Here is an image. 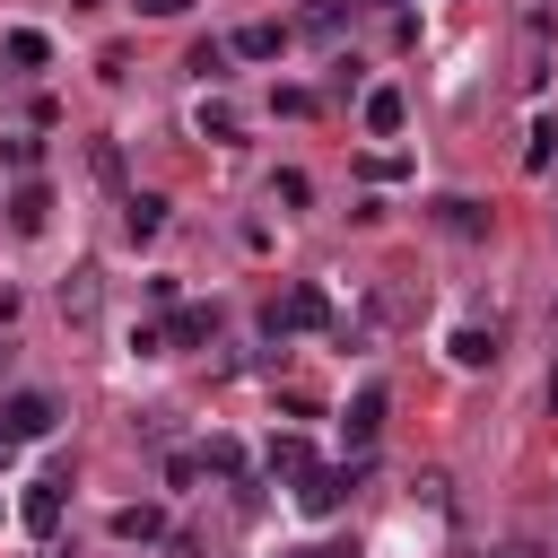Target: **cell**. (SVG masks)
<instances>
[{
  "instance_id": "obj_7",
  "label": "cell",
  "mask_w": 558,
  "mask_h": 558,
  "mask_svg": "<svg viewBox=\"0 0 558 558\" xmlns=\"http://www.w3.org/2000/svg\"><path fill=\"white\" fill-rule=\"evenodd\" d=\"M44 218H52V192H44V183H17V192H9V227H17V235H44Z\"/></svg>"
},
{
  "instance_id": "obj_1",
  "label": "cell",
  "mask_w": 558,
  "mask_h": 558,
  "mask_svg": "<svg viewBox=\"0 0 558 558\" xmlns=\"http://www.w3.org/2000/svg\"><path fill=\"white\" fill-rule=\"evenodd\" d=\"M331 323H340V314H331V296H323L314 279H296L288 296L262 305V331H270V340H288V331H331Z\"/></svg>"
},
{
  "instance_id": "obj_15",
  "label": "cell",
  "mask_w": 558,
  "mask_h": 558,
  "mask_svg": "<svg viewBox=\"0 0 558 558\" xmlns=\"http://www.w3.org/2000/svg\"><path fill=\"white\" fill-rule=\"evenodd\" d=\"M201 471H227V480H244V445H235V436H209V445H201Z\"/></svg>"
},
{
  "instance_id": "obj_4",
  "label": "cell",
  "mask_w": 558,
  "mask_h": 558,
  "mask_svg": "<svg viewBox=\"0 0 558 558\" xmlns=\"http://www.w3.org/2000/svg\"><path fill=\"white\" fill-rule=\"evenodd\" d=\"M340 427H349V453H366L384 436V384H357V401L340 410Z\"/></svg>"
},
{
  "instance_id": "obj_17",
  "label": "cell",
  "mask_w": 558,
  "mask_h": 558,
  "mask_svg": "<svg viewBox=\"0 0 558 558\" xmlns=\"http://www.w3.org/2000/svg\"><path fill=\"white\" fill-rule=\"evenodd\" d=\"M279 44H288V35H279V26H244V35H235V52H244V61H270V52H279Z\"/></svg>"
},
{
  "instance_id": "obj_24",
  "label": "cell",
  "mask_w": 558,
  "mask_h": 558,
  "mask_svg": "<svg viewBox=\"0 0 558 558\" xmlns=\"http://www.w3.org/2000/svg\"><path fill=\"white\" fill-rule=\"evenodd\" d=\"M9 462H17V436H0V471H9Z\"/></svg>"
},
{
  "instance_id": "obj_9",
  "label": "cell",
  "mask_w": 558,
  "mask_h": 558,
  "mask_svg": "<svg viewBox=\"0 0 558 558\" xmlns=\"http://www.w3.org/2000/svg\"><path fill=\"white\" fill-rule=\"evenodd\" d=\"M436 227H445V235H488V209L462 201V192H445V201H436Z\"/></svg>"
},
{
  "instance_id": "obj_14",
  "label": "cell",
  "mask_w": 558,
  "mask_h": 558,
  "mask_svg": "<svg viewBox=\"0 0 558 558\" xmlns=\"http://www.w3.org/2000/svg\"><path fill=\"white\" fill-rule=\"evenodd\" d=\"M157 532H166L157 506H122V514H113V541H157Z\"/></svg>"
},
{
  "instance_id": "obj_21",
  "label": "cell",
  "mask_w": 558,
  "mask_h": 558,
  "mask_svg": "<svg viewBox=\"0 0 558 558\" xmlns=\"http://www.w3.org/2000/svg\"><path fill=\"white\" fill-rule=\"evenodd\" d=\"M131 9H140V17H183L192 0H131Z\"/></svg>"
},
{
  "instance_id": "obj_20",
  "label": "cell",
  "mask_w": 558,
  "mask_h": 558,
  "mask_svg": "<svg viewBox=\"0 0 558 558\" xmlns=\"http://www.w3.org/2000/svg\"><path fill=\"white\" fill-rule=\"evenodd\" d=\"M227 52L235 44H192V78H227Z\"/></svg>"
},
{
  "instance_id": "obj_2",
  "label": "cell",
  "mask_w": 558,
  "mask_h": 558,
  "mask_svg": "<svg viewBox=\"0 0 558 558\" xmlns=\"http://www.w3.org/2000/svg\"><path fill=\"white\" fill-rule=\"evenodd\" d=\"M61 488H70V471H44V480H26V497H17V523H26L35 541H52V532H61Z\"/></svg>"
},
{
  "instance_id": "obj_16",
  "label": "cell",
  "mask_w": 558,
  "mask_h": 558,
  "mask_svg": "<svg viewBox=\"0 0 558 558\" xmlns=\"http://www.w3.org/2000/svg\"><path fill=\"white\" fill-rule=\"evenodd\" d=\"M61 314H70V323H87V314H96V270H78V279L61 288Z\"/></svg>"
},
{
  "instance_id": "obj_3",
  "label": "cell",
  "mask_w": 558,
  "mask_h": 558,
  "mask_svg": "<svg viewBox=\"0 0 558 558\" xmlns=\"http://www.w3.org/2000/svg\"><path fill=\"white\" fill-rule=\"evenodd\" d=\"M52 418H61V410H52L44 392H9V401H0V436H17V445L52 436Z\"/></svg>"
},
{
  "instance_id": "obj_12",
  "label": "cell",
  "mask_w": 558,
  "mask_h": 558,
  "mask_svg": "<svg viewBox=\"0 0 558 558\" xmlns=\"http://www.w3.org/2000/svg\"><path fill=\"white\" fill-rule=\"evenodd\" d=\"M497 357V323H462L453 331V366H488Z\"/></svg>"
},
{
  "instance_id": "obj_19",
  "label": "cell",
  "mask_w": 558,
  "mask_h": 558,
  "mask_svg": "<svg viewBox=\"0 0 558 558\" xmlns=\"http://www.w3.org/2000/svg\"><path fill=\"white\" fill-rule=\"evenodd\" d=\"M549 157H558V122H532V140H523V166H532V174H541V166H549Z\"/></svg>"
},
{
  "instance_id": "obj_18",
  "label": "cell",
  "mask_w": 558,
  "mask_h": 558,
  "mask_svg": "<svg viewBox=\"0 0 558 558\" xmlns=\"http://www.w3.org/2000/svg\"><path fill=\"white\" fill-rule=\"evenodd\" d=\"M201 140H235V105H227V96L201 105Z\"/></svg>"
},
{
  "instance_id": "obj_23",
  "label": "cell",
  "mask_w": 558,
  "mask_h": 558,
  "mask_svg": "<svg viewBox=\"0 0 558 558\" xmlns=\"http://www.w3.org/2000/svg\"><path fill=\"white\" fill-rule=\"evenodd\" d=\"M9 314H17V288H0V323H9Z\"/></svg>"
},
{
  "instance_id": "obj_8",
  "label": "cell",
  "mask_w": 558,
  "mask_h": 558,
  "mask_svg": "<svg viewBox=\"0 0 558 558\" xmlns=\"http://www.w3.org/2000/svg\"><path fill=\"white\" fill-rule=\"evenodd\" d=\"M122 227H131V244H148V235L166 227V201H157V192H122Z\"/></svg>"
},
{
  "instance_id": "obj_5",
  "label": "cell",
  "mask_w": 558,
  "mask_h": 558,
  "mask_svg": "<svg viewBox=\"0 0 558 558\" xmlns=\"http://www.w3.org/2000/svg\"><path fill=\"white\" fill-rule=\"evenodd\" d=\"M349 480H357V462H349V471H323V462H314V471L296 480V506H305V514H340V497H349Z\"/></svg>"
},
{
  "instance_id": "obj_6",
  "label": "cell",
  "mask_w": 558,
  "mask_h": 558,
  "mask_svg": "<svg viewBox=\"0 0 558 558\" xmlns=\"http://www.w3.org/2000/svg\"><path fill=\"white\" fill-rule=\"evenodd\" d=\"M357 122H366L375 140H392V131L410 122V105H401V87H366V105H357Z\"/></svg>"
},
{
  "instance_id": "obj_11",
  "label": "cell",
  "mask_w": 558,
  "mask_h": 558,
  "mask_svg": "<svg viewBox=\"0 0 558 558\" xmlns=\"http://www.w3.org/2000/svg\"><path fill=\"white\" fill-rule=\"evenodd\" d=\"M262 462H270V480H305V471H314V445H305V436H270Z\"/></svg>"
},
{
  "instance_id": "obj_22",
  "label": "cell",
  "mask_w": 558,
  "mask_h": 558,
  "mask_svg": "<svg viewBox=\"0 0 558 558\" xmlns=\"http://www.w3.org/2000/svg\"><path fill=\"white\" fill-rule=\"evenodd\" d=\"M288 558H357V541L349 549H288Z\"/></svg>"
},
{
  "instance_id": "obj_10",
  "label": "cell",
  "mask_w": 558,
  "mask_h": 558,
  "mask_svg": "<svg viewBox=\"0 0 558 558\" xmlns=\"http://www.w3.org/2000/svg\"><path fill=\"white\" fill-rule=\"evenodd\" d=\"M209 331H218V305H174V323H166V340H174V349H201Z\"/></svg>"
},
{
  "instance_id": "obj_13",
  "label": "cell",
  "mask_w": 558,
  "mask_h": 558,
  "mask_svg": "<svg viewBox=\"0 0 558 558\" xmlns=\"http://www.w3.org/2000/svg\"><path fill=\"white\" fill-rule=\"evenodd\" d=\"M0 52H9L17 70H44V61H52V44H44L35 26H9V35H0Z\"/></svg>"
},
{
  "instance_id": "obj_25",
  "label": "cell",
  "mask_w": 558,
  "mask_h": 558,
  "mask_svg": "<svg viewBox=\"0 0 558 558\" xmlns=\"http://www.w3.org/2000/svg\"><path fill=\"white\" fill-rule=\"evenodd\" d=\"M549 401H558V375H549Z\"/></svg>"
}]
</instances>
